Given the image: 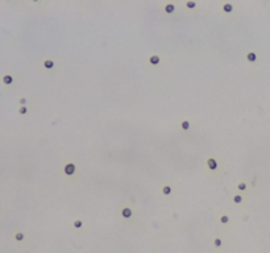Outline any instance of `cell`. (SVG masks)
I'll use <instances>...</instances> for the list:
<instances>
[{"instance_id": "8992f818", "label": "cell", "mask_w": 270, "mask_h": 253, "mask_svg": "<svg viewBox=\"0 0 270 253\" xmlns=\"http://www.w3.org/2000/svg\"><path fill=\"white\" fill-rule=\"evenodd\" d=\"M159 62H161V59H159L157 54H153V55H150V58H149V63H150L152 66H157V65H159Z\"/></svg>"}, {"instance_id": "e0dca14e", "label": "cell", "mask_w": 270, "mask_h": 253, "mask_svg": "<svg viewBox=\"0 0 270 253\" xmlns=\"http://www.w3.org/2000/svg\"><path fill=\"white\" fill-rule=\"evenodd\" d=\"M221 244H223V241H221V239H219V237H216L215 240H214V245L216 248H219V247H221Z\"/></svg>"}, {"instance_id": "5b68a950", "label": "cell", "mask_w": 270, "mask_h": 253, "mask_svg": "<svg viewBox=\"0 0 270 253\" xmlns=\"http://www.w3.org/2000/svg\"><path fill=\"white\" fill-rule=\"evenodd\" d=\"M121 215H123V218H125V219H129V218H132L133 212H132V210L129 208V207H124V208L121 210Z\"/></svg>"}, {"instance_id": "8fae6325", "label": "cell", "mask_w": 270, "mask_h": 253, "mask_svg": "<svg viewBox=\"0 0 270 253\" xmlns=\"http://www.w3.org/2000/svg\"><path fill=\"white\" fill-rule=\"evenodd\" d=\"M73 225H74V228H76V229H81L83 227V222L79 220V219H76V220L73 222Z\"/></svg>"}, {"instance_id": "9c48e42d", "label": "cell", "mask_w": 270, "mask_h": 253, "mask_svg": "<svg viewBox=\"0 0 270 253\" xmlns=\"http://www.w3.org/2000/svg\"><path fill=\"white\" fill-rule=\"evenodd\" d=\"M220 223H221V224H228V223H229V216L225 215V214L220 215Z\"/></svg>"}, {"instance_id": "d6986e66", "label": "cell", "mask_w": 270, "mask_h": 253, "mask_svg": "<svg viewBox=\"0 0 270 253\" xmlns=\"http://www.w3.org/2000/svg\"><path fill=\"white\" fill-rule=\"evenodd\" d=\"M19 112H20V114H21V115H25L26 112H28V109H26L25 106H21V107L19 108Z\"/></svg>"}, {"instance_id": "9a60e30c", "label": "cell", "mask_w": 270, "mask_h": 253, "mask_svg": "<svg viewBox=\"0 0 270 253\" xmlns=\"http://www.w3.org/2000/svg\"><path fill=\"white\" fill-rule=\"evenodd\" d=\"M241 202H242V196L241 195H235V196H233V203H236V204H240Z\"/></svg>"}, {"instance_id": "ac0fdd59", "label": "cell", "mask_w": 270, "mask_h": 253, "mask_svg": "<svg viewBox=\"0 0 270 253\" xmlns=\"http://www.w3.org/2000/svg\"><path fill=\"white\" fill-rule=\"evenodd\" d=\"M15 237H16V240H17V241H21L22 239H24V234H22V232H17Z\"/></svg>"}, {"instance_id": "ffe728a7", "label": "cell", "mask_w": 270, "mask_h": 253, "mask_svg": "<svg viewBox=\"0 0 270 253\" xmlns=\"http://www.w3.org/2000/svg\"><path fill=\"white\" fill-rule=\"evenodd\" d=\"M25 103H26V99H25V98H21V99H20V104H25Z\"/></svg>"}, {"instance_id": "ba28073f", "label": "cell", "mask_w": 270, "mask_h": 253, "mask_svg": "<svg viewBox=\"0 0 270 253\" xmlns=\"http://www.w3.org/2000/svg\"><path fill=\"white\" fill-rule=\"evenodd\" d=\"M54 61H52V59H45L44 61V67L45 69H53L54 67Z\"/></svg>"}, {"instance_id": "4fadbf2b", "label": "cell", "mask_w": 270, "mask_h": 253, "mask_svg": "<svg viewBox=\"0 0 270 253\" xmlns=\"http://www.w3.org/2000/svg\"><path fill=\"white\" fill-rule=\"evenodd\" d=\"M12 81H13V79H12L11 75H4V76H3V82H4L5 85H11Z\"/></svg>"}, {"instance_id": "277c9868", "label": "cell", "mask_w": 270, "mask_h": 253, "mask_svg": "<svg viewBox=\"0 0 270 253\" xmlns=\"http://www.w3.org/2000/svg\"><path fill=\"white\" fill-rule=\"evenodd\" d=\"M163 11H165V13H168V15H171V13H174V11H175V5L173 4V3H168V4H165V7H163Z\"/></svg>"}, {"instance_id": "52a82bcc", "label": "cell", "mask_w": 270, "mask_h": 253, "mask_svg": "<svg viewBox=\"0 0 270 253\" xmlns=\"http://www.w3.org/2000/svg\"><path fill=\"white\" fill-rule=\"evenodd\" d=\"M223 11L225 13H231L233 11V5L231 3H225V4H223Z\"/></svg>"}, {"instance_id": "7c38bea8", "label": "cell", "mask_w": 270, "mask_h": 253, "mask_svg": "<svg viewBox=\"0 0 270 253\" xmlns=\"http://www.w3.org/2000/svg\"><path fill=\"white\" fill-rule=\"evenodd\" d=\"M171 191H173V189L170 187V186H168V185H165V186L162 187V192H163L165 195H170V194H171Z\"/></svg>"}, {"instance_id": "7a4b0ae2", "label": "cell", "mask_w": 270, "mask_h": 253, "mask_svg": "<svg viewBox=\"0 0 270 253\" xmlns=\"http://www.w3.org/2000/svg\"><path fill=\"white\" fill-rule=\"evenodd\" d=\"M75 171H76V166L73 164V162H69V164H66L65 168H63V173H65L66 175H69V177L74 175Z\"/></svg>"}, {"instance_id": "3957f363", "label": "cell", "mask_w": 270, "mask_h": 253, "mask_svg": "<svg viewBox=\"0 0 270 253\" xmlns=\"http://www.w3.org/2000/svg\"><path fill=\"white\" fill-rule=\"evenodd\" d=\"M246 61L251 62V63H254L256 61H257V52H249L248 54H246Z\"/></svg>"}, {"instance_id": "2e32d148", "label": "cell", "mask_w": 270, "mask_h": 253, "mask_svg": "<svg viewBox=\"0 0 270 253\" xmlns=\"http://www.w3.org/2000/svg\"><path fill=\"white\" fill-rule=\"evenodd\" d=\"M237 190H240V191H246V183L245 182H240V183L237 185Z\"/></svg>"}, {"instance_id": "6da1fadb", "label": "cell", "mask_w": 270, "mask_h": 253, "mask_svg": "<svg viewBox=\"0 0 270 253\" xmlns=\"http://www.w3.org/2000/svg\"><path fill=\"white\" fill-rule=\"evenodd\" d=\"M206 164H207V168L212 171H215L219 169V161L216 157H214V156H209V157L207 158V161H206Z\"/></svg>"}, {"instance_id": "5bb4252c", "label": "cell", "mask_w": 270, "mask_h": 253, "mask_svg": "<svg viewBox=\"0 0 270 253\" xmlns=\"http://www.w3.org/2000/svg\"><path fill=\"white\" fill-rule=\"evenodd\" d=\"M181 128L183 129V131H188V129H190V121H187V120L182 121V124H181Z\"/></svg>"}, {"instance_id": "30bf717a", "label": "cell", "mask_w": 270, "mask_h": 253, "mask_svg": "<svg viewBox=\"0 0 270 253\" xmlns=\"http://www.w3.org/2000/svg\"><path fill=\"white\" fill-rule=\"evenodd\" d=\"M185 7H186V8H188V9H194V8H196V7H198V4H196L195 1H186L185 3Z\"/></svg>"}]
</instances>
